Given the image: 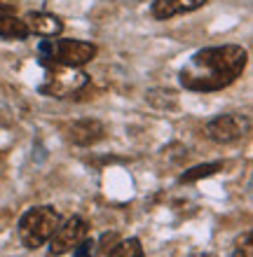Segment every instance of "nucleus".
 <instances>
[{
    "mask_svg": "<svg viewBox=\"0 0 253 257\" xmlns=\"http://www.w3.org/2000/svg\"><path fill=\"white\" fill-rule=\"evenodd\" d=\"M248 54L239 45H220L206 47L190 56V61L181 70V84L190 91L209 94L230 87L237 77H241L246 68Z\"/></svg>",
    "mask_w": 253,
    "mask_h": 257,
    "instance_id": "obj_1",
    "label": "nucleus"
},
{
    "mask_svg": "<svg viewBox=\"0 0 253 257\" xmlns=\"http://www.w3.org/2000/svg\"><path fill=\"white\" fill-rule=\"evenodd\" d=\"M42 66H70L80 68L96 56V45L85 40H42L38 45Z\"/></svg>",
    "mask_w": 253,
    "mask_h": 257,
    "instance_id": "obj_2",
    "label": "nucleus"
},
{
    "mask_svg": "<svg viewBox=\"0 0 253 257\" xmlns=\"http://www.w3.org/2000/svg\"><path fill=\"white\" fill-rule=\"evenodd\" d=\"M59 227V213L52 206H38L26 210L19 220V241L28 250H38L49 241Z\"/></svg>",
    "mask_w": 253,
    "mask_h": 257,
    "instance_id": "obj_3",
    "label": "nucleus"
},
{
    "mask_svg": "<svg viewBox=\"0 0 253 257\" xmlns=\"http://www.w3.org/2000/svg\"><path fill=\"white\" fill-rule=\"evenodd\" d=\"M49 73L40 84V94L52 98H68L73 94H80L89 82V75L70 66H47Z\"/></svg>",
    "mask_w": 253,
    "mask_h": 257,
    "instance_id": "obj_4",
    "label": "nucleus"
},
{
    "mask_svg": "<svg viewBox=\"0 0 253 257\" xmlns=\"http://www.w3.org/2000/svg\"><path fill=\"white\" fill-rule=\"evenodd\" d=\"M248 128H251V119L246 115L227 112V115L213 117L211 122L206 124V136L216 143H232L239 141L241 136H246Z\"/></svg>",
    "mask_w": 253,
    "mask_h": 257,
    "instance_id": "obj_5",
    "label": "nucleus"
},
{
    "mask_svg": "<svg viewBox=\"0 0 253 257\" xmlns=\"http://www.w3.org/2000/svg\"><path fill=\"white\" fill-rule=\"evenodd\" d=\"M87 236V224H85L82 217H68L63 224L56 227V231L49 236V255H66L75 248L82 238Z\"/></svg>",
    "mask_w": 253,
    "mask_h": 257,
    "instance_id": "obj_6",
    "label": "nucleus"
},
{
    "mask_svg": "<svg viewBox=\"0 0 253 257\" xmlns=\"http://www.w3.org/2000/svg\"><path fill=\"white\" fill-rule=\"evenodd\" d=\"M63 136H66V141L77 145V148H89L106 136V128L99 119H77V122H70L63 126Z\"/></svg>",
    "mask_w": 253,
    "mask_h": 257,
    "instance_id": "obj_7",
    "label": "nucleus"
},
{
    "mask_svg": "<svg viewBox=\"0 0 253 257\" xmlns=\"http://www.w3.org/2000/svg\"><path fill=\"white\" fill-rule=\"evenodd\" d=\"M24 24H26L28 33L42 35V38H56L63 31V21L47 12H28L24 17Z\"/></svg>",
    "mask_w": 253,
    "mask_h": 257,
    "instance_id": "obj_8",
    "label": "nucleus"
},
{
    "mask_svg": "<svg viewBox=\"0 0 253 257\" xmlns=\"http://www.w3.org/2000/svg\"><path fill=\"white\" fill-rule=\"evenodd\" d=\"M206 0H152L150 12L155 19H174L178 14L195 12L199 7H204Z\"/></svg>",
    "mask_w": 253,
    "mask_h": 257,
    "instance_id": "obj_9",
    "label": "nucleus"
},
{
    "mask_svg": "<svg viewBox=\"0 0 253 257\" xmlns=\"http://www.w3.org/2000/svg\"><path fill=\"white\" fill-rule=\"evenodd\" d=\"M28 28L24 19H19L14 12H0V38L5 40H26Z\"/></svg>",
    "mask_w": 253,
    "mask_h": 257,
    "instance_id": "obj_10",
    "label": "nucleus"
},
{
    "mask_svg": "<svg viewBox=\"0 0 253 257\" xmlns=\"http://www.w3.org/2000/svg\"><path fill=\"white\" fill-rule=\"evenodd\" d=\"M108 257H143V245L138 238H127L122 243H117L108 252Z\"/></svg>",
    "mask_w": 253,
    "mask_h": 257,
    "instance_id": "obj_11",
    "label": "nucleus"
},
{
    "mask_svg": "<svg viewBox=\"0 0 253 257\" xmlns=\"http://www.w3.org/2000/svg\"><path fill=\"white\" fill-rule=\"evenodd\" d=\"M223 166L220 164H202V166H195V169L185 171L181 176V183H195V180H202V178H209L213 176L216 171H220Z\"/></svg>",
    "mask_w": 253,
    "mask_h": 257,
    "instance_id": "obj_12",
    "label": "nucleus"
},
{
    "mask_svg": "<svg viewBox=\"0 0 253 257\" xmlns=\"http://www.w3.org/2000/svg\"><path fill=\"white\" fill-rule=\"evenodd\" d=\"M14 138H17L14 128L10 126V124H7L5 119H0V152H5V150L12 148Z\"/></svg>",
    "mask_w": 253,
    "mask_h": 257,
    "instance_id": "obj_13",
    "label": "nucleus"
},
{
    "mask_svg": "<svg viewBox=\"0 0 253 257\" xmlns=\"http://www.w3.org/2000/svg\"><path fill=\"white\" fill-rule=\"evenodd\" d=\"M232 257H253V245H251V231H246L241 238H237V248H234Z\"/></svg>",
    "mask_w": 253,
    "mask_h": 257,
    "instance_id": "obj_14",
    "label": "nucleus"
},
{
    "mask_svg": "<svg viewBox=\"0 0 253 257\" xmlns=\"http://www.w3.org/2000/svg\"><path fill=\"white\" fill-rule=\"evenodd\" d=\"M94 250H96V241L82 238L70 252H73V257H94Z\"/></svg>",
    "mask_w": 253,
    "mask_h": 257,
    "instance_id": "obj_15",
    "label": "nucleus"
},
{
    "mask_svg": "<svg viewBox=\"0 0 253 257\" xmlns=\"http://www.w3.org/2000/svg\"><path fill=\"white\" fill-rule=\"evenodd\" d=\"M0 12H14L12 5H7L5 0H0Z\"/></svg>",
    "mask_w": 253,
    "mask_h": 257,
    "instance_id": "obj_16",
    "label": "nucleus"
}]
</instances>
